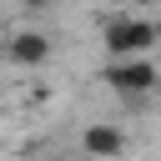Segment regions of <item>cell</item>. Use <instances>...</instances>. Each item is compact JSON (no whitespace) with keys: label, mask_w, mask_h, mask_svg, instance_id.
Masks as SVG:
<instances>
[{"label":"cell","mask_w":161,"mask_h":161,"mask_svg":"<svg viewBox=\"0 0 161 161\" xmlns=\"http://www.w3.org/2000/svg\"><path fill=\"white\" fill-rule=\"evenodd\" d=\"M156 40H161V35H156V20H136V15H126V20H111V25H106V50H111V60L146 55Z\"/></svg>","instance_id":"6da1fadb"},{"label":"cell","mask_w":161,"mask_h":161,"mask_svg":"<svg viewBox=\"0 0 161 161\" xmlns=\"http://www.w3.org/2000/svg\"><path fill=\"white\" fill-rule=\"evenodd\" d=\"M106 80H111L116 96H146V91L161 86V70H156L151 60L131 55V60H111V65H106Z\"/></svg>","instance_id":"7a4b0ae2"},{"label":"cell","mask_w":161,"mask_h":161,"mask_svg":"<svg viewBox=\"0 0 161 161\" xmlns=\"http://www.w3.org/2000/svg\"><path fill=\"white\" fill-rule=\"evenodd\" d=\"M80 151L91 161H116V156H126V131L111 126V121H91L80 131Z\"/></svg>","instance_id":"3957f363"},{"label":"cell","mask_w":161,"mask_h":161,"mask_svg":"<svg viewBox=\"0 0 161 161\" xmlns=\"http://www.w3.org/2000/svg\"><path fill=\"white\" fill-rule=\"evenodd\" d=\"M10 60H15V65H45V60H50V35L20 30V35L10 40Z\"/></svg>","instance_id":"277c9868"},{"label":"cell","mask_w":161,"mask_h":161,"mask_svg":"<svg viewBox=\"0 0 161 161\" xmlns=\"http://www.w3.org/2000/svg\"><path fill=\"white\" fill-rule=\"evenodd\" d=\"M20 5H30V10H45V5H50V0H20Z\"/></svg>","instance_id":"5b68a950"},{"label":"cell","mask_w":161,"mask_h":161,"mask_svg":"<svg viewBox=\"0 0 161 161\" xmlns=\"http://www.w3.org/2000/svg\"><path fill=\"white\" fill-rule=\"evenodd\" d=\"M45 161H75V156H45Z\"/></svg>","instance_id":"8992f818"},{"label":"cell","mask_w":161,"mask_h":161,"mask_svg":"<svg viewBox=\"0 0 161 161\" xmlns=\"http://www.w3.org/2000/svg\"><path fill=\"white\" fill-rule=\"evenodd\" d=\"M136 5H161V0H136Z\"/></svg>","instance_id":"52a82bcc"},{"label":"cell","mask_w":161,"mask_h":161,"mask_svg":"<svg viewBox=\"0 0 161 161\" xmlns=\"http://www.w3.org/2000/svg\"><path fill=\"white\" fill-rule=\"evenodd\" d=\"M156 35H161V20H156Z\"/></svg>","instance_id":"ba28073f"}]
</instances>
